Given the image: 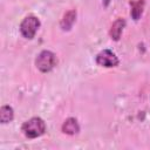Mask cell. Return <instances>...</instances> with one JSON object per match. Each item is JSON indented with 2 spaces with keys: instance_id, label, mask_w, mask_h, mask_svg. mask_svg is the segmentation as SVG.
Returning a JSON list of instances; mask_svg holds the SVG:
<instances>
[{
  "instance_id": "1",
  "label": "cell",
  "mask_w": 150,
  "mask_h": 150,
  "mask_svg": "<svg viewBox=\"0 0 150 150\" xmlns=\"http://www.w3.org/2000/svg\"><path fill=\"white\" fill-rule=\"evenodd\" d=\"M46 130V124L42 118L40 117H32L30 120L26 121L22 124V131L26 137L28 138H36L43 135Z\"/></svg>"
},
{
  "instance_id": "2",
  "label": "cell",
  "mask_w": 150,
  "mask_h": 150,
  "mask_svg": "<svg viewBox=\"0 0 150 150\" xmlns=\"http://www.w3.org/2000/svg\"><path fill=\"white\" fill-rule=\"evenodd\" d=\"M56 62H57L56 56L50 50H42L35 60V64H36L38 69L42 73H47V71L52 70L54 68V66L56 64Z\"/></svg>"
},
{
  "instance_id": "3",
  "label": "cell",
  "mask_w": 150,
  "mask_h": 150,
  "mask_svg": "<svg viewBox=\"0 0 150 150\" xmlns=\"http://www.w3.org/2000/svg\"><path fill=\"white\" fill-rule=\"evenodd\" d=\"M39 27H40V20L34 15H28L20 23V32L26 39L32 40L35 36V33L39 29Z\"/></svg>"
},
{
  "instance_id": "4",
  "label": "cell",
  "mask_w": 150,
  "mask_h": 150,
  "mask_svg": "<svg viewBox=\"0 0 150 150\" xmlns=\"http://www.w3.org/2000/svg\"><path fill=\"white\" fill-rule=\"evenodd\" d=\"M96 63L102 67H116L118 64L117 56L109 49H104L100 52L96 56Z\"/></svg>"
},
{
  "instance_id": "5",
  "label": "cell",
  "mask_w": 150,
  "mask_h": 150,
  "mask_svg": "<svg viewBox=\"0 0 150 150\" xmlns=\"http://www.w3.org/2000/svg\"><path fill=\"white\" fill-rule=\"evenodd\" d=\"M62 131L67 135H75L80 131V125L76 121V118L69 117L67 118L62 124Z\"/></svg>"
},
{
  "instance_id": "6",
  "label": "cell",
  "mask_w": 150,
  "mask_h": 150,
  "mask_svg": "<svg viewBox=\"0 0 150 150\" xmlns=\"http://www.w3.org/2000/svg\"><path fill=\"white\" fill-rule=\"evenodd\" d=\"M75 20H76V11H75V9L68 11V12L63 15V18H62V20H61V28H62L63 30H69V29L73 27Z\"/></svg>"
},
{
  "instance_id": "7",
  "label": "cell",
  "mask_w": 150,
  "mask_h": 150,
  "mask_svg": "<svg viewBox=\"0 0 150 150\" xmlns=\"http://www.w3.org/2000/svg\"><path fill=\"white\" fill-rule=\"evenodd\" d=\"M124 26H125V21L123 19H117L112 23V26L110 28V36H111L112 40H115V41H118L120 40Z\"/></svg>"
},
{
  "instance_id": "8",
  "label": "cell",
  "mask_w": 150,
  "mask_h": 150,
  "mask_svg": "<svg viewBox=\"0 0 150 150\" xmlns=\"http://www.w3.org/2000/svg\"><path fill=\"white\" fill-rule=\"evenodd\" d=\"M131 5V16L135 21H137L142 13H143V8H144V0H136V1H130Z\"/></svg>"
},
{
  "instance_id": "9",
  "label": "cell",
  "mask_w": 150,
  "mask_h": 150,
  "mask_svg": "<svg viewBox=\"0 0 150 150\" xmlns=\"http://www.w3.org/2000/svg\"><path fill=\"white\" fill-rule=\"evenodd\" d=\"M14 111L13 108L9 105H2L0 109V122L1 123H8L13 120Z\"/></svg>"
}]
</instances>
